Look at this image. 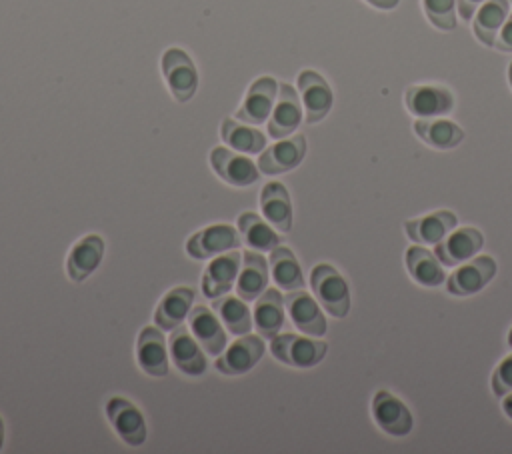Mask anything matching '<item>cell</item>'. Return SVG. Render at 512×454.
<instances>
[{
  "instance_id": "20",
  "label": "cell",
  "mask_w": 512,
  "mask_h": 454,
  "mask_svg": "<svg viewBox=\"0 0 512 454\" xmlns=\"http://www.w3.org/2000/svg\"><path fill=\"white\" fill-rule=\"evenodd\" d=\"M188 328L192 336L198 340V344L206 350V354L218 356L224 352L226 332L210 308L194 306L188 312Z\"/></svg>"
},
{
  "instance_id": "30",
  "label": "cell",
  "mask_w": 512,
  "mask_h": 454,
  "mask_svg": "<svg viewBox=\"0 0 512 454\" xmlns=\"http://www.w3.org/2000/svg\"><path fill=\"white\" fill-rule=\"evenodd\" d=\"M238 230L250 250L272 252L280 244V236L272 230V224L262 220L256 212H242L238 216Z\"/></svg>"
},
{
  "instance_id": "27",
  "label": "cell",
  "mask_w": 512,
  "mask_h": 454,
  "mask_svg": "<svg viewBox=\"0 0 512 454\" xmlns=\"http://www.w3.org/2000/svg\"><path fill=\"white\" fill-rule=\"evenodd\" d=\"M414 132L436 150L456 148L464 140V130L456 122L442 118H418L414 122Z\"/></svg>"
},
{
  "instance_id": "31",
  "label": "cell",
  "mask_w": 512,
  "mask_h": 454,
  "mask_svg": "<svg viewBox=\"0 0 512 454\" xmlns=\"http://www.w3.org/2000/svg\"><path fill=\"white\" fill-rule=\"evenodd\" d=\"M212 308L228 332L236 336L250 332L252 314L248 310L246 300H242L240 296H218L212 300Z\"/></svg>"
},
{
  "instance_id": "26",
  "label": "cell",
  "mask_w": 512,
  "mask_h": 454,
  "mask_svg": "<svg viewBox=\"0 0 512 454\" xmlns=\"http://www.w3.org/2000/svg\"><path fill=\"white\" fill-rule=\"evenodd\" d=\"M194 302V290L188 286L172 288L156 306L154 322L160 330H174L188 318L190 306Z\"/></svg>"
},
{
  "instance_id": "28",
  "label": "cell",
  "mask_w": 512,
  "mask_h": 454,
  "mask_svg": "<svg viewBox=\"0 0 512 454\" xmlns=\"http://www.w3.org/2000/svg\"><path fill=\"white\" fill-rule=\"evenodd\" d=\"M444 264L430 250L414 244L406 250V268L410 276L422 286H440L446 282Z\"/></svg>"
},
{
  "instance_id": "29",
  "label": "cell",
  "mask_w": 512,
  "mask_h": 454,
  "mask_svg": "<svg viewBox=\"0 0 512 454\" xmlns=\"http://www.w3.org/2000/svg\"><path fill=\"white\" fill-rule=\"evenodd\" d=\"M508 8H510V0H486L476 10L472 30L482 44L494 46L496 36L508 18Z\"/></svg>"
},
{
  "instance_id": "25",
  "label": "cell",
  "mask_w": 512,
  "mask_h": 454,
  "mask_svg": "<svg viewBox=\"0 0 512 454\" xmlns=\"http://www.w3.org/2000/svg\"><path fill=\"white\" fill-rule=\"evenodd\" d=\"M242 260L244 264L240 266V272L236 278V296L250 302V300H256L266 290L270 268L264 256L258 254L256 250L244 252Z\"/></svg>"
},
{
  "instance_id": "16",
  "label": "cell",
  "mask_w": 512,
  "mask_h": 454,
  "mask_svg": "<svg viewBox=\"0 0 512 454\" xmlns=\"http://www.w3.org/2000/svg\"><path fill=\"white\" fill-rule=\"evenodd\" d=\"M306 154V138L296 134L292 138H282L280 142L266 148L258 158V170L272 176L294 170Z\"/></svg>"
},
{
  "instance_id": "35",
  "label": "cell",
  "mask_w": 512,
  "mask_h": 454,
  "mask_svg": "<svg viewBox=\"0 0 512 454\" xmlns=\"http://www.w3.org/2000/svg\"><path fill=\"white\" fill-rule=\"evenodd\" d=\"M492 390L496 396H506L512 392V354L496 366L492 374Z\"/></svg>"
},
{
  "instance_id": "36",
  "label": "cell",
  "mask_w": 512,
  "mask_h": 454,
  "mask_svg": "<svg viewBox=\"0 0 512 454\" xmlns=\"http://www.w3.org/2000/svg\"><path fill=\"white\" fill-rule=\"evenodd\" d=\"M494 48H498L500 52H512V16H508L504 26L500 28Z\"/></svg>"
},
{
  "instance_id": "18",
  "label": "cell",
  "mask_w": 512,
  "mask_h": 454,
  "mask_svg": "<svg viewBox=\"0 0 512 454\" xmlns=\"http://www.w3.org/2000/svg\"><path fill=\"white\" fill-rule=\"evenodd\" d=\"M238 272H240V252L228 250L224 254H218L202 274L204 296L212 300L218 296H224L236 284Z\"/></svg>"
},
{
  "instance_id": "11",
  "label": "cell",
  "mask_w": 512,
  "mask_h": 454,
  "mask_svg": "<svg viewBox=\"0 0 512 454\" xmlns=\"http://www.w3.org/2000/svg\"><path fill=\"white\" fill-rule=\"evenodd\" d=\"M168 354L170 362L186 376H200L206 372V356L202 352V346H198V340L182 326H176L170 334L168 342Z\"/></svg>"
},
{
  "instance_id": "38",
  "label": "cell",
  "mask_w": 512,
  "mask_h": 454,
  "mask_svg": "<svg viewBox=\"0 0 512 454\" xmlns=\"http://www.w3.org/2000/svg\"><path fill=\"white\" fill-rule=\"evenodd\" d=\"M368 4H372L374 8H380V10H392L398 6L400 0H366Z\"/></svg>"
},
{
  "instance_id": "1",
  "label": "cell",
  "mask_w": 512,
  "mask_h": 454,
  "mask_svg": "<svg viewBox=\"0 0 512 454\" xmlns=\"http://www.w3.org/2000/svg\"><path fill=\"white\" fill-rule=\"evenodd\" d=\"M310 286L320 306L334 318H344L350 310V292L346 280L330 264H318L310 272Z\"/></svg>"
},
{
  "instance_id": "10",
  "label": "cell",
  "mask_w": 512,
  "mask_h": 454,
  "mask_svg": "<svg viewBox=\"0 0 512 454\" xmlns=\"http://www.w3.org/2000/svg\"><path fill=\"white\" fill-rule=\"evenodd\" d=\"M496 274V262L490 256H478L472 262L456 268L446 282V292L454 296H472L480 292Z\"/></svg>"
},
{
  "instance_id": "15",
  "label": "cell",
  "mask_w": 512,
  "mask_h": 454,
  "mask_svg": "<svg viewBox=\"0 0 512 454\" xmlns=\"http://www.w3.org/2000/svg\"><path fill=\"white\" fill-rule=\"evenodd\" d=\"M302 122V104L298 92L290 84L278 86V102L268 120V134L274 140L290 136Z\"/></svg>"
},
{
  "instance_id": "34",
  "label": "cell",
  "mask_w": 512,
  "mask_h": 454,
  "mask_svg": "<svg viewBox=\"0 0 512 454\" xmlns=\"http://www.w3.org/2000/svg\"><path fill=\"white\" fill-rule=\"evenodd\" d=\"M456 0H422V8L430 24L440 30H454L456 28V14H454Z\"/></svg>"
},
{
  "instance_id": "42",
  "label": "cell",
  "mask_w": 512,
  "mask_h": 454,
  "mask_svg": "<svg viewBox=\"0 0 512 454\" xmlns=\"http://www.w3.org/2000/svg\"><path fill=\"white\" fill-rule=\"evenodd\" d=\"M508 344L512 346V328H510V332H508Z\"/></svg>"
},
{
  "instance_id": "13",
  "label": "cell",
  "mask_w": 512,
  "mask_h": 454,
  "mask_svg": "<svg viewBox=\"0 0 512 454\" xmlns=\"http://www.w3.org/2000/svg\"><path fill=\"white\" fill-rule=\"evenodd\" d=\"M284 306L288 310V316H290L292 324L300 332H304L308 336L326 334V318H324L318 302L308 292H304L302 288L300 290H290L284 296Z\"/></svg>"
},
{
  "instance_id": "17",
  "label": "cell",
  "mask_w": 512,
  "mask_h": 454,
  "mask_svg": "<svg viewBox=\"0 0 512 454\" xmlns=\"http://www.w3.org/2000/svg\"><path fill=\"white\" fill-rule=\"evenodd\" d=\"M484 246V236L476 228L452 230L446 238L436 242L434 254L444 266H458L464 260L472 258Z\"/></svg>"
},
{
  "instance_id": "37",
  "label": "cell",
  "mask_w": 512,
  "mask_h": 454,
  "mask_svg": "<svg viewBox=\"0 0 512 454\" xmlns=\"http://www.w3.org/2000/svg\"><path fill=\"white\" fill-rule=\"evenodd\" d=\"M458 2V12L464 20H470L474 16V12L486 2V0H456Z\"/></svg>"
},
{
  "instance_id": "39",
  "label": "cell",
  "mask_w": 512,
  "mask_h": 454,
  "mask_svg": "<svg viewBox=\"0 0 512 454\" xmlns=\"http://www.w3.org/2000/svg\"><path fill=\"white\" fill-rule=\"evenodd\" d=\"M502 410H504L506 416L512 420V392L506 394V398L502 400Z\"/></svg>"
},
{
  "instance_id": "40",
  "label": "cell",
  "mask_w": 512,
  "mask_h": 454,
  "mask_svg": "<svg viewBox=\"0 0 512 454\" xmlns=\"http://www.w3.org/2000/svg\"><path fill=\"white\" fill-rule=\"evenodd\" d=\"M2 444H4V422L0 418V448H2Z\"/></svg>"
},
{
  "instance_id": "19",
  "label": "cell",
  "mask_w": 512,
  "mask_h": 454,
  "mask_svg": "<svg viewBox=\"0 0 512 454\" xmlns=\"http://www.w3.org/2000/svg\"><path fill=\"white\" fill-rule=\"evenodd\" d=\"M138 366L148 376H166L168 374V348L164 334L156 326H144L138 334L136 346Z\"/></svg>"
},
{
  "instance_id": "43",
  "label": "cell",
  "mask_w": 512,
  "mask_h": 454,
  "mask_svg": "<svg viewBox=\"0 0 512 454\" xmlns=\"http://www.w3.org/2000/svg\"><path fill=\"white\" fill-rule=\"evenodd\" d=\"M510 2H512V0H510Z\"/></svg>"
},
{
  "instance_id": "33",
  "label": "cell",
  "mask_w": 512,
  "mask_h": 454,
  "mask_svg": "<svg viewBox=\"0 0 512 454\" xmlns=\"http://www.w3.org/2000/svg\"><path fill=\"white\" fill-rule=\"evenodd\" d=\"M220 136L228 146H232V150H238L244 154H258L266 146V138L260 130L246 124H238L232 118L222 120Z\"/></svg>"
},
{
  "instance_id": "9",
  "label": "cell",
  "mask_w": 512,
  "mask_h": 454,
  "mask_svg": "<svg viewBox=\"0 0 512 454\" xmlns=\"http://www.w3.org/2000/svg\"><path fill=\"white\" fill-rule=\"evenodd\" d=\"M278 96V84L270 76H262L252 82L244 102L236 110V120L246 124H264L272 114L274 100Z\"/></svg>"
},
{
  "instance_id": "21",
  "label": "cell",
  "mask_w": 512,
  "mask_h": 454,
  "mask_svg": "<svg viewBox=\"0 0 512 454\" xmlns=\"http://www.w3.org/2000/svg\"><path fill=\"white\" fill-rule=\"evenodd\" d=\"M104 256V240L98 234H88L78 240L68 258H66V274L72 282L86 280L100 264Z\"/></svg>"
},
{
  "instance_id": "2",
  "label": "cell",
  "mask_w": 512,
  "mask_h": 454,
  "mask_svg": "<svg viewBox=\"0 0 512 454\" xmlns=\"http://www.w3.org/2000/svg\"><path fill=\"white\" fill-rule=\"evenodd\" d=\"M328 344L300 334H276L270 340V352L282 364L292 368H312L326 356Z\"/></svg>"
},
{
  "instance_id": "3",
  "label": "cell",
  "mask_w": 512,
  "mask_h": 454,
  "mask_svg": "<svg viewBox=\"0 0 512 454\" xmlns=\"http://www.w3.org/2000/svg\"><path fill=\"white\" fill-rule=\"evenodd\" d=\"M162 72L172 96L178 102H188L198 88V72L192 58L180 48H168L162 54Z\"/></svg>"
},
{
  "instance_id": "7",
  "label": "cell",
  "mask_w": 512,
  "mask_h": 454,
  "mask_svg": "<svg viewBox=\"0 0 512 454\" xmlns=\"http://www.w3.org/2000/svg\"><path fill=\"white\" fill-rule=\"evenodd\" d=\"M210 164H212L214 172L224 182H228L230 186H236V188L252 186L260 178L258 168L250 158L240 156V154H236L228 148H222V146H218L210 152Z\"/></svg>"
},
{
  "instance_id": "41",
  "label": "cell",
  "mask_w": 512,
  "mask_h": 454,
  "mask_svg": "<svg viewBox=\"0 0 512 454\" xmlns=\"http://www.w3.org/2000/svg\"><path fill=\"white\" fill-rule=\"evenodd\" d=\"M508 82H510V86H512V62H510V66H508Z\"/></svg>"
},
{
  "instance_id": "12",
  "label": "cell",
  "mask_w": 512,
  "mask_h": 454,
  "mask_svg": "<svg viewBox=\"0 0 512 454\" xmlns=\"http://www.w3.org/2000/svg\"><path fill=\"white\" fill-rule=\"evenodd\" d=\"M298 90L300 100L304 104L306 122H320L332 108V90L328 82L314 70H302L298 74Z\"/></svg>"
},
{
  "instance_id": "24",
  "label": "cell",
  "mask_w": 512,
  "mask_h": 454,
  "mask_svg": "<svg viewBox=\"0 0 512 454\" xmlns=\"http://www.w3.org/2000/svg\"><path fill=\"white\" fill-rule=\"evenodd\" d=\"M260 208L264 220L278 232H288L292 228V204L284 184L268 182L260 192Z\"/></svg>"
},
{
  "instance_id": "32",
  "label": "cell",
  "mask_w": 512,
  "mask_h": 454,
  "mask_svg": "<svg viewBox=\"0 0 512 454\" xmlns=\"http://www.w3.org/2000/svg\"><path fill=\"white\" fill-rule=\"evenodd\" d=\"M270 272L274 282L284 288V290H300L304 288V274L302 268L296 260V256L292 254L290 248L284 246H276L270 252Z\"/></svg>"
},
{
  "instance_id": "8",
  "label": "cell",
  "mask_w": 512,
  "mask_h": 454,
  "mask_svg": "<svg viewBox=\"0 0 512 454\" xmlns=\"http://www.w3.org/2000/svg\"><path fill=\"white\" fill-rule=\"evenodd\" d=\"M264 354V342L262 336L246 334L244 338L236 340L230 348H226L216 358V370L228 376H240L246 374L256 366V362Z\"/></svg>"
},
{
  "instance_id": "5",
  "label": "cell",
  "mask_w": 512,
  "mask_h": 454,
  "mask_svg": "<svg viewBox=\"0 0 512 454\" xmlns=\"http://www.w3.org/2000/svg\"><path fill=\"white\" fill-rule=\"evenodd\" d=\"M238 246H240V236L236 228L228 224H214L192 234L186 242V252L196 260H204L210 256L224 254L228 250H236Z\"/></svg>"
},
{
  "instance_id": "23",
  "label": "cell",
  "mask_w": 512,
  "mask_h": 454,
  "mask_svg": "<svg viewBox=\"0 0 512 454\" xmlns=\"http://www.w3.org/2000/svg\"><path fill=\"white\" fill-rule=\"evenodd\" d=\"M254 302L256 332L272 340L284 326V296L276 288H266Z\"/></svg>"
},
{
  "instance_id": "6",
  "label": "cell",
  "mask_w": 512,
  "mask_h": 454,
  "mask_svg": "<svg viewBox=\"0 0 512 454\" xmlns=\"http://www.w3.org/2000/svg\"><path fill=\"white\" fill-rule=\"evenodd\" d=\"M106 414L114 432L130 446H140L146 440V422L142 412L126 398L114 396L106 402Z\"/></svg>"
},
{
  "instance_id": "22",
  "label": "cell",
  "mask_w": 512,
  "mask_h": 454,
  "mask_svg": "<svg viewBox=\"0 0 512 454\" xmlns=\"http://www.w3.org/2000/svg\"><path fill=\"white\" fill-rule=\"evenodd\" d=\"M458 224V218L450 210H438L422 218H412L404 224L406 234L416 244H436L446 238Z\"/></svg>"
},
{
  "instance_id": "14",
  "label": "cell",
  "mask_w": 512,
  "mask_h": 454,
  "mask_svg": "<svg viewBox=\"0 0 512 454\" xmlns=\"http://www.w3.org/2000/svg\"><path fill=\"white\" fill-rule=\"evenodd\" d=\"M372 416L378 428L392 436H406L412 430V414L408 406L394 394L380 390L372 400Z\"/></svg>"
},
{
  "instance_id": "4",
  "label": "cell",
  "mask_w": 512,
  "mask_h": 454,
  "mask_svg": "<svg viewBox=\"0 0 512 454\" xmlns=\"http://www.w3.org/2000/svg\"><path fill=\"white\" fill-rule=\"evenodd\" d=\"M404 102L410 114L418 118H436L444 116L454 108V96L444 86L416 84L406 88Z\"/></svg>"
}]
</instances>
